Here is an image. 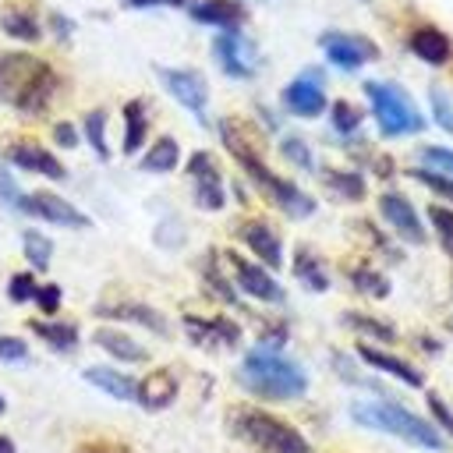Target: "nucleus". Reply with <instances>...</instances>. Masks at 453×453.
Returning a JSON list of instances; mask_svg holds the SVG:
<instances>
[{"instance_id": "nucleus-47", "label": "nucleus", "mask_w": 453, "mask_h": 453, "mask_svg": "<svg viewBox=\"0 0 453 453\" xmlns=\"http://www.w3.org/2000/svg\"><path fill=\"white\" fill-rule=\"evenodd\" d=\"M78 453H131V449H124L117 442H85V446H78Z\"/></svg>"}, {"instance_id": "nucleus-2", "label": "nucleus", "mask_w": 453, "mask_h": 453, "mask_svg": "<svg viewBox=\"0 0 453 453\" xmlns=\"http://www.w3.org/2000/svg\"><path fill=\"white\" fill-rule=\"evenodd\" d=\"M219 134H223V145L230 149V156L244 166V173L287 212V216H294V219H304V216H311L315 212V202L297 188V184H290V180H283V177H276L265 163H262V156L248 145V138H244V131L234 124V120H223L219 124Z\"/></svg>"}, {"instance_id": "nucleus-3", "label": "nucleus", "mask_w": 453, "mask_h": 453, "mask_svg": "<svg viewBox=\"0 0 453 453\" xmlns=\"http://www.w3.org/2000/svg\"><path fill=\"white\" fill-rule=\"evenodd\" d=\"M241 382L269 400H294L308 389V375L297 361L283 357L276 347H255L241 361Z\"/></svg>"}, {"instance_id": "nucleus-40", "label": "nucleus", "mask_w": 453, "mask_h": 453, "mask_svg": "<svg viewBox=\"0 0 453 453\" xmlns=\"http://www.w3.org/2000/svg\"><path fill=\"white\" fill-rule=\"evenodd\" d=\"M428 99H432V117H435V124L453 134V103L446 99V92H442V88H432Z\"/></svg>"}, {"instance_id": "nucleus-30", "label": "nucleus", "mask_w": 453, "mask_h": 453, "mask_svg": "<svg viewBox=\"0 0 453 453\" xmlns=\"http://www.w3.org/2000/svg\"><path fill=\"white\" fill-rule=\"evenodd\" d=\"M21 248H25V258H28L35 269H46V265H50L53 244H50L46 234H39V230H25V234H21Z\"/></svg>"}, {"instance_id": "nucleus-42", "label": "nucleus", "mask_w": 453, "mask_h": 453, "mask_svg": "<svg viewBox=\"0 0 453 453\" xmlns=\"http://www.w3.org/2000/svg\"><path fill=\"white\" fill-rule=\"evenodd\" d=\"M32 301L39 304V311L53 315V311L60 308V287H57V283H39V287H35V297H32Z\"/></svg>"}, {"instance_id": "nucleus-26", "label": "nucleus", "mask_w": 453, "mask_h": 453, "mask_svg": "<svg viewBox=\"0 0 453 453\" xmlns=\"http://www.w3.org/2000/svg\"><path fill=\"white\" fill-rule=\"evenodd\" d=\"M177 159H180V145H177L170 134H163V138H156V142L149 145V152L142 156V170H149V173H170V170L177 166Z\"/></svg>"}, {"instance_id": "nucleus-38", "label": "nucleus", "mask_w": 453, "mask_h": 453, "mask_svg": "<svg viewBox=\"0 0 453 453\" xmlns=\"http://www.w3.org/2000/svg\"><path fill=\"white\" fill-rule=\"evenodd\" d=\"M421 163L428 170H439L446 177H453V149H442V145H425L421 149Z\"/></svg>"}, {"instance_id": "nucleus-19", "label": "nucleus", "mask_w": 453, "mask_h": 453, "mask_svg": "<svg viewBox=\"0 0 453 453\" xmlns=\"http://www.w3.org/2000/svg\"><path fill=\"white\" fill-rule=\"evenodd\" d=\"M357 354H361L365 365H372V368H379V372H386V375H393V379H400V382H407V386H421V382H425L414 365H407V361H400V357H393V354H386V350H375L372 343H361Z\"/></svg>"}, {"instance_id": "nucleus-5", "label": "nucleus", "mask_w": 453, "mask_h": 453, "mask_svg": "<svg viewBox=\"0 0 453 453\" xmlns=\"http://www.w3.org/2000/svg\"><path fill=\"white\" fill-rule=\"evenodd\" d=\"M365 96L372 103L375 124L386 138H400V134H418L425 127V117L418 113V106L411 103V96L400 85L389 81H365Z\"/></svg>"}, {"instance_id": "nucleus-8", "label": "nucleus", "mask_w": 453, "mask_h": 453, "mask_svg": "<svg viewBox=\"0 0 453 453\" xmlns=\"http://www.w3.org/2000/svg\"><path fill=\"white\" fill-rule=\"evenodd\" d=\"M159 81L166 85V92L184 106L191 110L198 120H205V106H209V85L198 71H188V67H159Z\"/></svg>"}, {"instance_id": "nucleus-11", "label": "nucleus", "mask_w": 453, "mask_h": 453, "mask_svg": "<svg viewBox=\"0 0 453 453\" xmlns=\"http://www.w3.org/2000/svg\"><path fill=\"white\" fill-rule=\"evenodd\" d=\"M283 106L294 117H319L326 110V92H322V74L319 71H304L301 78H294L283 88Z\"/></svg>"}, {"instance_id": "nucleus-41", "label": "nucleus", "mask_w": 453, "mask_h": 453, "mask_svg": "<svg viewBox=\"0 0 453 453\" xmlns=\"http://www.w3.org/2000/svg\"><path fill=\"white\" fill-rule=\"evenodd\" d=\"M35 276L32 273H14L11 276V283H7V294H11V301H18V304H25V301H32L35 297Z\"/></svg>"}, {"instance_id": "nucleus-35", "label": "nucleus", "mask_w": 453, "mask_h": 453, "mask_svg": "<svg viewBox=\"0 0 453 453\" xmlns=\"http://www.w3.org/2000/svg\"><path fill=\"white\" fill-rule=\"evenodd\" d=\"M333 127H336L340 134H350V131H357V127H361V110H357V106H350L347 99L333 103Z\"/></svg>"}, {"instance_id": "nucleus-44", "label": "nucleus", "mask_w": 453, "mask_h": 453, "mask_svg": "<svg viewBox=\"0 0 453 453\" xmlns=\"http://www.w3.org/2000/svg\"><path fill=\"white\" fill-rule=\"evenodd\" d=\"M25 357H28L25 340H18V336H0V361H25Z\"/></svg>"}, {"instance_id": "nucleus-21", "label": "nucleus", "mask_w": 453, "mask_h": 453, "mask_svg": "<svg viewBox=\"0 0 453 453\" xmlns=\"http://www.w3.org/2000/svg\"><path fill=\"white\" fill-rule=\"evenodd\" d=\"M96 311H99V315H106V319H127V322H138V326H145V329H152V333H166V319H163V315H159L156 308L142 304V301L99 304Z\"/></svg>"}, {"instance_id": "nucleus-7", "label": "nucleus", "mask_w": 453, "mask_h": 453, "mask_svg": "<svg viewBox=\"0 0 453 453\" xmlns=\"http://www.w3.org/2000/svg\"><path fill=\"white\" fill-rule=\"evenodd\" d=\"M319 46H322L326 60L340 71H357L361 64L379 57V46L365 35H354V32H322Z\"/></svg>"}, {"instance_id": "nucleus-48", "label": "nucleus", "mask_w": 453, "mask_h": 453, "mask_svg": "<svg viewBox=\"0 0 453 453\" xmlns=\"http://www.w3.org/2000/svg\"><path fill=\"white\" fill-rule=\"evenodd\" d=\"M127 7H184L188 0H124Z\"/></svg>"}, {"instance_id": "nucleus-43", "label": "nucleus", "mask_w": 453, "mask_h": 453, "mask_svg": "<svg viewBox=\"0 0 453 453\" xmlns=\"http://www.w3.org/2000/svg\"><path fill=\"white\" fill-rule=\"evenodd\" d=\"M21 191H18V184H14V177L7 173V166H0V202L4 205H11V209H21Z\"/></svg>"}, {"instance_id": "nucleus-4", "label": "nucleus", "mask_w": 453, "mask_h": 453, "mask_svg": "<svg viewBox=\"0 0 453 453\" xmlns=\"http://www.w3.org/2000/svg\"><path fill=\"white\" fill-rule=\"evenodd\" d=\"M350 418L365 428H375V432H386V435H396L418 449H442V435L435 425H428L425 418L403 411L400 403H389V400H361L350 407Z\"/></svg>"}, {"instance_id": "nucleus-32", "label": "nucleus", "mask_w": 453, "mask_h": 453, "mask_svg": "<svg viewBox=\"0 0 453 453\" xmlns=\"http://www.w3.org/2000/svg\"><path fill=\"white\" fill-rule=\"evenodd\" d=\"M85 138H88V145L96 149L99 159L110 156V149H106V113H103V110H92V113L85 117Z\"/></svg>"}, {"instance_id": "nucleus-45", "label": "nucleus", "mask_w": 453, "mask_h": 453, "mask_svg": "<svg viewBox=\"0 0 453 453\" xmlns=\"http://www.w3.org/2000/svg\"><path fill=\"white\" fill-rule=\"evenodd\" d=\"M428 407H432V414H435V421L446 428V432H453V411L442 403V396H435V393H428Z\"/></svg>"}, {"instance_id": "nucleus-51", "label": "nucleus", "mask_w": 453, "mask_h": 453, "mask_svg": "<svg viewBox=\"0 0 453 453\" xmlns=\"http://www.w3.org/2000/svg\"><path fill=\"white\" fill-rule=\"evenodd\" d=\"M4 411H7V400H4V396H0V414H4Z\"/></svg>"}, {"instance_id": "nucleus-12", "label": "nucleus", "mask_w": 453, "mask_h": 453, "mask_svg": "<svg viewBox=\"0 0 453 453\" xmlns=\"http://www.w3.org/2000/svg\"><path fill=\"white\" fill-rule=\"evenodd\" d=\"M188 173H191V180H195V202H198L202 209H212V212L223 209L226 195H223V177H219L212 156H209V152H195V156L188 159Z\"/></svg>"}, {"instance_id": "nucleus-27", "label": "nucleus", "mask_w": 453, "mask_h": 453, "mask_svg": "<svg viewBox=\"0 0 453 453\" xmlns=\"http://www.w3.org/2000/svg\"><path fill=\"white\" fill-rule=\"evenodd\" d=\"M28 329L46 340L53 350H74L78 347V329L71 322H28Z\"/></svg>"}, {"instance_id": "nucleus-49", "label": "nucleus", "mask_w": 453, "mask_h": 453, "mask_svg": "<svg viewBox=\"0 0 453 453\" xmlns=\"http://www.w3.org/2000/svg\"><path fill=\"white\" fill-rule=\"evenodd\" d=\"M53 28H57V35H67L71 32V21H64L60 14H53Z\"/></svg>"}, {"instance_id": "nucleus-16", "label": "nucleus", "mask_w": 453, "mask_h": 453, "mask_svg": "<svg viewBox=\"0 0 453 453\" xmlns=\"http://www.w3.org/2000/svg\"><path fill=\"white\" fill-rule=\"evenodd\" d=\"M241 241L255 251V258H258L265 269H280V265H283V244H280L276 230L265 226L262 219L244 223V226H241Z\"/></svg>"}, {"instance_id": "nucleus-29", "label": "nucleus", "mask_w": 453, "mask_h": 453, "mask_svg": "<svg viewBox=\"0 0 453 453\" xmlns=\"http://www.w3.org/2000/svg\"><path fill=\"white\" fill-rule=\"evenodd\" d=\"M0 28H4L11 39H21V42H35V39L42 35L35 14H28V11H7V14L0 18Z\"/></svg>"}, {"instance_id": "nucleus-22", "label": "nucleus", "mask_w": 453, "mask_h": 453, "mask_svg": "<svg viewBox=\"0 0 453 453\" xmlns=\"http://www.w3.org/2000/svg\"><path fill=\"white\" fill-rule=\"evenodd\" d=\"M184 326H188V336L195 343H237L241 340V329L226 319H195V315H188Z\"/></svg>"}, {"instance_id": "nucleus-6", "label": "nucleus", "mask_w": 453, "mask_h": 453, "mask_svg": "<svg viewBox=\"0 0 453 453\" xmlns=\"http://www.w3.org/2000/svg\"><path fill=\"white\" fill-rule=\"evenodd\" d=\"M234 428L241 439L255 442L262 453H308V439L294 425H287L265 411H241L234 418Z\"/></svg>"}, {"instance_id": "nucleus-13", "label": "nucleus", "mask_w": 453, "mask_h": 453, "mask_svg": "<svg viewBox=\"0 0 453 453\" xmlns=\"http://www.w3.org/2000/svg\"><path fill=\"white\" fill-rule=\"evenodd\" d=\"M226 262L234 265L237 287H241L244 294H251L255 301H265V304H280V301H283V287H280L262 265H255V262H248V258H241V255H226Z\"/></svg>"}, {"instance_id": "nucleus-34", "label": "nucleus", "mask_w": 453, "mask_h": 453, "mask_svg": "<svg viewBox=\"0 0 453 453\" xmlns=\"http://www.w3.org/2000/svg\"><path fill=\"white\" fill-rule=\"evenodd\" d=\"M428 219H432V226H435V234H439V244L453 255V209L432 205V209H428Z\"/></svg>"}, {"instance_id": "nucleus-28", "label": "nucleus", "mask_w": 453, "mask_h": 453, "mask_svg": "<svg viewBox=\"0 0 453 453\" xmlns=\"http://www.w3.org/2000/svg\"><path fill=\"white\" fill-rule=\"evenodd\" d=\"M294 273H297V280H301L308 290H326V287H329V276H326L322 262H319L308 248H297V255H294Z\"/></svg>"}, {"instance_id": "nucleus-33", "label": "nucleus", "mask_w": 453, "mask_h": 453, "mask_svg": "<svg viewBox=\"0 0 453 453\" xmlns=\"http://www.w3.org/2000/svg\"><path fill=\"white\" fill-rule=\"evenodd\" d=\"M350 280H354V287L361 294H372V297H386L389 294V280L382 273H375V269H354Z\"/></svg>"}, {"instance_id": "nucleus-39", "label": "nucleus", "mask_w": 453, "mask_h": 453, "mask_svg": "<svg viewBox=\"0 0 453 453\" xmlns=\"http://www.w3.org/2000/svg\"><path fill=\"white\" fill-rule=\"evenodd\" d=\"M280 149H283V156H287L294 166H301V170H311V166H315V156H311V149H308L301 138L290 134V138L280 142Z\"/></svg>"}, {"instance_id": "nucleus-9", "label": "nucleus", "mask_w": 453, "mask_h": 453, "mask_svg": "<svg viewBox=\"0 0 453 453\" xmlns=\"http://www.w3.org/2000/svg\"><path fill=\"white\" fill-rule=\"evenodd\" d=\"M18 212H28V216L46 219V223H57V226H71V230L88 226V216L81 209H74L71 202H64L60 195H53V191H32V195H25Z\"/></svg>"}, {"instance_id": "nucleus-20", "label": "nucleus", "mask_w": 453, "mask_h": 453, "mask_svg": "<svg viewBox=\"0 0 453 453\" xmlns=\"http://www.w3.org/2000/svg\"><path fill=\"white\" fill-rule=\"evenodd\" d=\"M411 53L418 57V60H425V64H446L449 60V53H453V42L439 32V28H432V25H425V28H418L414 35H411Z\"/></svg>"}, {"instance_id": "nucleus-23", "label": "nucleus", "mask_w": 453, "mask_h": 453, "mask_svg": "<svg viewBox=\"0 0 453 453\" xmlns=\"http://www.w3.org/2000/svg\"><path fill=\"white\" fill-rule=\"evenodd\" d=\"M92 340L106 350V354H113V357H120V361H145V347L142 343H134L127 333H120V329H113V326H103V329H96L92 333Z\"/></svg>"}, {"instance_id": "nucleus-46", "label": "nucleus", "mask_w": 453, "mask_h": 453, "mask_svg": "<svg viewBox=\"0 0 453 453\" xmlns=\"http://www.w3.org/2000/svg\"><path fill=\"white\" fill-rule=\"evenodd\" d=\"M53 138H57V142H60V145H64V149H74V145H78V134H74V127H71V124H67V120H64V124H57V127H53Z\"/></svg>"}, {"instance_id": "nucleus-25", "label": "nucleus", "mask_w": 453, "mask_h": 453, "mask_svg": "<svg viewBox=\"0 0 453 453\" xmlns=\"http://www.w3.org/2000/svg\"><path fill=\"white\" fill-rule=\"evenodd\" d=\"M145 134H149V117H145L142 99L124 103V152H127V156H134V152L142 149Z\"/></svg>"}, {"instance_id": "nucleus-15", "label": "nucleus", "mask_w": 453, "mask_h": 453, "mask_svg": "<svg viewBox=\"0 0 453 453\" xmlns=\"http://www.w3.org/2000/svg\"><path fill=\"white\" fill-rule=\"evenodd\" d=\"M4 156H7V163L21 166L28 173H39V177H50V180H60L64 177V163L50 149H42L35 142H14V145L4 149Z\"/></svg>"}, {"instance_id": "nucleus-14", "label": "nucleus", "mask_w": 453, "mask_h": 453, "mask_svg": "<svg viewBox=\"0 0 453 453\" xmlns=\"http://www.w3.org/2000/svg\"><path fill=\"white\" fill-rule=\"evenodd\" d=\"M379 212H382V219H386L403 241H411V244H421V241H425V226H421L414 205H411L400 191H386V195L379 198Z\"/></svg>"}, {"instance_id": "nucleus-18", "label": "nucleus", "mask_w": 453, "mask_h": 453, "mask_svg": "<svg viewBox=\"0 0 453 453\" xmlns=\"http://www.w3.org/2000/svg\"><path fill=\"white\" fill-rule=\"evenodd\" d=\"M191 18L198 25H216L223 32H230V28H241L244 7L234 0H198V4H191Z\"/></svg>"}, {"instance_id": "nucleus-24", "label": "nucleus", "mask_w": 453, "mask_h": 453, "mask_svg": "<svg viewBox=\"0 0 453 453\" xmlns=\"http://www.w3.org/2000/svg\"><path fill=\"white\" fill-rule=\"evenodd\" d=\"M85 379L92 382V386H99L103 393H110L113 400H134V393H138V382L131 379V375H124V372H113V368H85Z\"/></svg>"}, {"instance_id": "nucleus-50", "label": "nucleus", "mask_w": 453, "mask_h": 453, "mask_svg": "<svg viewBox=\"0 0 453 453\" xmlns=\"http://www.w3.org/2000/svg\"><path fill=\"white\" fill-rule=\"evenodd\" d=\"M0 453H14V442L7 435H0Z\"/></svg>"}, {"instance_id": "nucleus-31", "label": "nucleus", "mask_w": 453, "mask_h": 453, "mask_svg": "<svg viewBox=\"0 0 453 453\" xmlns=\"http://www.w3.org/2000/svg\"><path fill=\"white\" fill-rule=\"evenodd\" d=\"M326 184L340 195V198H350V202H357V198H365V180L357 177V173H343V170H329L326 173Z\"/></svg>"}, {"instance_id": "nucleus-36", "label": "nucleus", "mask_w": 453, "mask_h": 453, "mask_svg": "<svg viewBox=\"0 0 453 453\" xmlns=\"http://www.w3.org/2000/svg\"><path fill=\"white\" fill-rule=\"evenodd\" d=\"M411 177H414V180H421L425 188H432L435 195H442V198H449V202H453V177H446V173H439V170H428V166L411 170Z\"/></svg>"}, {"instance_id": "nucleus-10", "label": "nucleus", "mask_w": 453, "mask_h": 453, "mask_svg": "<svg viewBox=\"0 0 453 453\" xmlns=\"http://www.w3.org/2000/svg\"><path fill=\"white\" fill-rule=\"evenodd\" d=\"M212 53H216L219 67H223L230 78H251V74H255V50H251V42H248L237 28L219 32L216 42H212Z\"/></svg>"}, {"instance_id": "nucleus-17", "label": "nucleus", "mask_w": 453, "mask_h": 453, "mask_svg": "<svg viewBox=\"0 0 453 453\" xmlns=\"http://www.w3.org/2000/svg\"><path fill=\"white\" fill-rule=\"evenodd\" d=\"M173 396H177V375L166 372V368L149 372V375L138 382V393H134V400H138L145 411H163V407L173 403Z\"/></svg>"}, {"instance_id": "nucleus-37", "label": "nucleus", "mask_w": 453, "mask_h": 453, "mask_svg": "<svg viewBox=\"0 0 453 453\" xmlns=\"http://www.w3.org/2000/svg\"><path fill=\"white\" fill-rule=\"evenodd\" d=\"M343 322H347V326H354L357 333H368V336H375V340H393V336H396V333H393L386 322H375V319H368V315H357V311L343 315Z\"/></svg>"}, {"instance_id": "nucleus-1", "label": "nucleus", "mask_w": 453, "mask_h": 453, "mask_svg": "<svg viewBox=\"0 0 453 453\" xmlns=\"http://www.w3.org/2000/svg\"><path fill=\"white\" fill-rule=\"evenodd\" d=\"M57 85H60V78L46 60L21 53V50L0 53V103L35 117L50 106Z\"/></svg>"}]
</instances>
